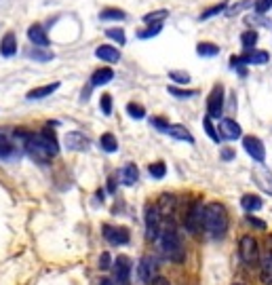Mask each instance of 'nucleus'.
Wrapping results in <instances>:
<instances>
[{
	"label": "nucleus",
	"instance_id": "nucleus-4",
	"mask_svg": "<svg viewBox=\"0 0 272 285\" xmlns=\"http://www.w3.org/2000/svg\"><path fill=\"white\" fill-rule=\"evenodd\" d=\"M239 256L247 266H256L260 262V247L258 241L253 239L251 235H245L239 243Z\"/></svg>",
	"mask_w": 272,
	"mask_h": 285
},
{
	"label": "nucleus",
	"instance_id": "nucleus-48",
	"mask_svg": "<svg viewBox=\"0 0 272 285\" xmlns=\"http://www.w3.org/2000/svg\"><path fill=\"white\" fill-rule=\"evenodd\" d=\"M99 285H114V283H112V279H101Z\"/></svg>",
	"mask_w": 272,
	"mask_h": 285
},
{
	"label": "nucleus",
	"instance_id": "nucleus-42",
	"mask_svg": "<svg viewBox=\"0 0 272 285\" xmlns=\"http://www.w3.org/2000/svg\"><path fill=\"white\" fill-rule=\"evenodd\" d=\"M253 9H256V13H258V15H264L266 11H270V9H272V0H258V3L253 5Z\"/></svg>",
	"mask_w": 272,
	"mask_h": 285
},
{
	"label": "nucleus",
	"instance_id": "nucleus-32",
	"mask_svg": "<svg viewBox=\"0 0 272 285\" xmlns=\"http://www.w3.org/2000/svg\"><path fill=\"white\" fill-rule=\"evenodd\" d=\"M167 15H169V11L161 9V11H154V13H148V15H144V22H146V24H161Z\"/></svg>",
	"mask_w": 272,
	"mask_h": 285
},
{
	"label": "nucleus",
	"instance_id": "nucleus-25",
	"mask_svg": "<svg viewBox=\"0 0 272 285\" xmlns=\"http://www.w3.org/2000/svg\"><path fill=\"white\" fill-rule=\"evenodd\" d=\"M156 207H158V211H161V216H169V213H173V207H175V199L171 197V194H163Z\"/></svg>",
	"mask_w": 272,
	"mask_h": 285
},
{
	"label": "nucleus",
	"instance_id": "nucleus-27",
	"mask_svg": "<svg viewBox=\"0 0 272 285\" xmlns=\"http://www.w3.org/2000/svg\"><path fill=\"white\" fill-rule=\"evenodd\" d=\"M99 146H101V150H106V152H116L118 150V141H116V137L112 133H104L99 137Z\"/></svg>",
	"mask_w": 272,
	"mask_h": 285
},
{
	"label": "nucleus",
	"instance_id": "nucleus-43",
	"mask_svg": "<svg viewBox=\"0 0 272 285\" xmlns=\"http://www.w3.org/2000/svg\"><path fill=\"white\" fill-rule=\"evenodd\" d=\"M110 262H112V260H110V254H106V252H104V254H101V258H99V264H97V266H99L101 271H108L110 266H112Z\"/></svg>",
	"mask_w": 272,
	"mask_h": 285
},
{
	"label": "nucleus",
	"instance_id": "nucleus-31",
	"mask_svg": "<svg viewBox=\"0 0 272 285\" xmlns=\"http://www.w3.org/2000/svg\"><path fill=\"white\" fill-rule=\"evenodd\" d=\"M106 36L112 38V40L118 43V45H125V43H127L125 30H121V28H110V30H106Z\"/></svg>",
	"mask_w": 272,
	"mask_h": 285
},
{
	"label": "nucleus",
	"instance_id": "nucleus-9",
	"mask_svg": "<svg viewBox=\"0 0 272 285\" xmlns=\"http://www.w3.org/2000/svg\"><path fill=\"white\" fill-rule=\"evenodd\" d=\"M101 233H104L106 241L112 243V245H127L131 241V235H129V230L125 226H108L106 224Z\"/></svg>",
	"mask_w": 272,
	"mask_h": 285
},
{
	"label": "nucleus",
	"instance_id": "nucleus-46",
	"mask_svg": "<svg viewBox=\"0 0 272 285\" xmlns=\"http://www.w3.org/2000/svg\"><path fill=\"white\" fill-rule=\"evenodd\" d=\"M222 158H224V161H232V158H234V150L232 148H224L222 150Z\"/></svg>",
	"mask_w": 272,
	"mask_h": 285
},
{
	"label": "nucleus",
	"instance_id": "nucleus-1",
	"mask_svg": "<svg viewBox=\"0 0 272 285\" xmlns=\"http://www.w3.org/2000/svg\"><path fill=\"white\" fill-rule=\"evenodd\" d=\"M26 148H28L30 156L36 158L38 163L51 161V158L59 152L55 133L49 131V129H44V131H40L36 135H26Z\"/></svg>",
	"mask_w": 272,
	"mask_h": 285
},
{
	"label": "nucleus",
	"instance_id": "nucleus-5",
	"mask_svg": "<svg viewBox=\"0 0 272 285\" xmlns=\"http://www.w3.org/2000/svg\"><path fill=\"white\" fill-rule=\"evenodd\" d=\"M202 211H205V205H202V201H194L190 205L188 213H186V218H184L186 228H188L192 235H198L200 230H202Z\"/></svg>",
	"mask_w": 272,
	"mask_h": 285
},
{
	"label": "nucleus",
	"instance_id": "nucleus-39",
	"mask_svg": "<svg viewBox=\"0 0 272 285\" xmlns=\"http://www.w3.org/2000/svg\"><path fill=\"white\" fill-rule=\"evenodd\" d=\"M202 127H205L207 135H209L213 141H219V133H217V129L213 127V123H211V118H209V116H207L205 120H202Z\"/></svg>",
	"mask_w": 272,
	"mask_h": 285
},
{
	"label": "nucleus",
	"instance_id": "nucleus-11",
	"mask_svg": "<svg viewBox=\"0 0 272 285\" xmlns=\"http://www.w3.org/2000/svg\"><path fill=\"white\" fill-rule=\"evenodd\" d=\"M138 277H140V281L146 283V285L154 281V277H156V262L152 260L150 256H144V258L140 260V264H138Z\"/></svg>",
	"mask_w": 272,
	"mask_h": 285
},
{
	"label": "nucleus",
	"instance_id": "nucleus-12",
	"mask_svg": "<svg viewBox=\"0 0 272 285\" xmlns=\"http://www.w3.org/2000/svg\"><path fill=\"white\" fill-rule=\"evenodd\" d=\"M217 131H219V137H224V139H239L241 133H243L241 125L236 120H232V118H222V120H219Z\"/></svg>",
	"mask_w": 272,
	"mask_h": 285
},
{
	"label": "nucleus",
	"instance_id": "nucleus-16",
	"mask_svg": "<svg viewBox=\"0 0 272 285\" xmlns=\"http://www.w3.org/2000/svg\"><path fill=\"white\" fill-rule=\"evenodd\" d=\"M165 133L167 135H171V137H175V139H182V141H188V144H192L194 141V137H192V133L184 127V125H167V129H165Z\"/></svg>",
	"mask_w": 272,
	"mask_h": 285
},
{
	"label": "nucleus",
	"instance_id": "nucleus-45",
	"mask_svg": "<svg viewBox=\"0 0 272 285\" xmlns=\"http://www.w3.org/2000/svg\"><path fill=\"white\" fill-rule=\"evenodd\" d=\"M253 5V0H249V3H243V5H239V7H232L230 11H228V15H236L239 11H243V9H247V7H251Z\"/></svg>",
	"mask_w": 272,
	"mask_h": 285
},
{
	"label": "nucleus",
	"instance_id": "nucleus-36",
	"mask_svg": "<svg viewBox=\"0 0 272 285\" xmlns=\"http://www.w3.org/2000/svg\"><path fill=\"white\" fill-rule=\"evenodd\" d=\"M169 78H171L173 83H177V85L190 83V74L188 72H179V70H171V72H169Z\"/></svg>",
	"mask_w": 272,
	"mask_h": 285
},
{
	"label": "nucleus",
	"instance_id": "nucleus-15",
	"mask_svg": "<svg viewBox=\"0 0 272 285\" xmlns=\"http://www.w3.org/2000/svg\"><path fill=\"white\" fill-rule=\"evenodd\" d=\"M95 57H99V59H104V62L114 64V62L121 59V53H118V49H116V47H112V45H99V47L95 49Z\"/></svg>",
	"mask_w": 272,
	"mask_h": 285
},
{
	"label": "nucleus",
	"instance_id": "nucleus-30",
	"mask_svg": "<svg viewBox=\"0 0 272 285\" xmlns=\"http://www.w3.org/2000/svg\"><path fill=\"white\" fill-rule=\"evenodd\" d=\"M127 112H129V116L131 118H135V120H142L144 116H146V108L144 106H140V104H127Z\"/></svg>",
	"mask_w": 272,
	"mask_h": 285
},
{
	"label": "nucleus",
	"instance_id": "nucleus-10",
	"mask_svg": "<svg viewBox=\"0 0 272 285\" xmlns=\"http://www.w3.org/2000/svg\"><path fill=\"white\" fill-rule=\"evenodd\" d=\"M131 271H133L131 260H129L127 256H118L116 262H114V275H116L118 285L129 283V279H131Z\"/></svg>",
	"mask_w": 272,
	"mask_h": 285
},
{
	"label": "nucleus",
	"instance_id": "nucleus-13",
	"mask_svg": "<svg viewBox=\"0 0 272 285\" xmlns=\"http://www.w3.org/2000/svg\"><path fill=\"white\" fill-rule=\"evenodd\" d=\"M65 148L67 150H74V152H82L89 148V137H84V133L80 131H70L65 133Z\"/></svg>",
	"mask_w": 272,
	"mask_h": 285
},
{
	"label": "nucleus",
	"instance_id": "nucleus-7",
	"mask_svg": "<svg viewBox=\"0 0 272 285\" xmlns=\"http://www.w3.org/2000/svg\"><path fill=\"white\" fill-rule=\"evenodd\" d=\"M161 235V211L156 205L146 207V239L154 241Z\"/></svg>",
	"mask_w": 272,
	"mask_h": 285
},
{
	"label": "nucleus",
	"instance_id": "nucleus-22",
	"mask_svg": "<svg viewBox=\"0 0 272 285\" xmlns=\"http://www.w3.org/2000/svg\"><path fill=\"white\" fill-rule=\"evenodd\" d=\"M59 89V83H53V85H44V87H36L32 89V91H28V99H42L51 93H55Z\"/></svg>",
	"mask_w": 272,
	"mask_h": 285
},
{
	"label": "nucleus",
	"instance_id": "nucleus-14",
	"mask_svg": "<svg viewBox=\"0 0 272 285\" xmlns=\"http://www.w3.org/2000/svg\"><path fill=\"white\" fill-rule=\"evenodd\" d=\"M253 180H256V184L262 188V192L272 194V171L270 169H266L264 165L256 167V171H253Z\"/></svg>",
	"mask_w": 272,
	"mask_h": 285
},
{
	"label": "nucleus",
	"instance_id": "nucleus-37",
	"mask_svg": "<svg viewBox=\"0 0 272 285\" xmlns=\"http://www.w3.org/2000/svg\"><path fill=\"white\" fill-rule=\"evenodd\" d=\"M28 55H30L32 59H38V62H49V59H53V53H51V51H40V49L30 51Z\"/></svg>",
	"mask_w": 272,
	"mask_h": 285
},
{
	"label": "nucleus",
	"instance_id": "nucleus-2",
	"mask_svg": "<svg viewBox=\"0 0 272 285\" xmlns=\"http://www.w3.org/2000/svg\"><path fill=\"white\" fill-rule=\"evenodd\" d=\"M202 228L213 237L222 239L228 230V211L222 203H209L202 211Z\"/></svg>",
	"mask_w": 272,
	"mask_h": 285
},
{
	"label": "nucleus",
	"instance_id": "nucleus-44",
	"mask_svg": "<svg viewBox=\"0 0 272 285\" xmlns=\"http://www.w3.org/2000/svg\"><path fill=\"white\" fill-rule=\"evenodd\" d=\"M247 222H249L251 226L260 228V230H266V222H262V220H258V218H253V216H249V218H247Z\"/></svg>",
	"mask_w": 272,
	"mask_h": 285
},
{
	"label": "nucleus",
	"instance_id": "nucleus-50",
	"mask_svg": "<svg viewBox=\"0 0 272 285\" xmlns=\"http://www.w3.org/2000/svg\"><path fill=\"white\" fill-rule=\"evenodd\" d=\"M232 285H245V283H232Z\"/></svg>",
	"mask_w": 272,
	"mask_h": 285
},
{
	"label": "nucleus",
	"instance_id": "nucleus-41",
	"mask_svg": "<svg viewBox=\"0 0 272 285\" xmlns=\"http://www.w3.org/2000/svg\"><path fill=\"white\" fill-rule=\"evenodd\" d=\"M169 93L171 95H175V97H194L196 95V91H188V89H177V87H169Z\"/></svg>",
	"mask_w": 272,
	"mask_h": 285
},
{
	"label": "nucleus",
	"instance_id": "nucleus-33",
	"mask_svg": "<svg viewBox=\"0 0 272 285\" xmlns=\"http://www.w3.org/2000/svg\"><path fill=\"white\" fill-rule=\"evenodd\" d=\"M125 13L121 11V9H104L101 11V19H116V22H121V19H125Z\"/></svg>",
	"mask_w": 272,
	"mask_h": 285
},
{
	"label": "nucleus",
	"instance_id": "nucleus-3",
	"mask_svg": "<svg viewBox=\"0 0 272 285\" xmlns=\"http://www.w3.org/2000/svg\"><path fill=\"white\" fill-rule=\"evenodd\" d=\"M158 245H161V252L165 258H169L171 262L179 264L186 260V252H184V245H182V239L179 235L175 233L173 228H167L158 235Z\"/></svg>",
	"mask_w": 272,
	"mask_h": 285
},
{
	"label": "nucleus",
	"instance_id": "nucleus-8",
	"mask_svg": "<svg viewBox=\"0 0 272 285\" xmlns=\"http://www.w3.org/2000/svg\"><path fill=\"white\" fill-rule=\"evenodd\" d=\"M243 148L247 150V154L253 158L256 163H264L266 161V148L262 144V139L256 135H247L243 139Z\"/></svg>",
	"mask_w": 272,
	"mask_h": 285
},
{
	"label": "nucleus",
	"instance_id": "nucleus-19",
	"mask_svg": "<svg viewBox=\"0 0 272 285\" xmlns=\"http://www.w3.org/2000/svg\"><path fill=\"white\" fill-rule=\"evenodd\" d=\"M15 51H17V38L13 32H7L5 38L0 40V55L11 57V55H15Z\"/></svg>",
	"mask_w": 272,
	"mask_h": 285
},
{
	"label": "nucleus",
	"instance_id": "nucleus-49",
	"mask_svg": "<svg viewBox=\"0 0 272 285\" xmlns=\"http://www.w3.org/2000/svg\"><path fill=\"white\" fill-rule=\"evenodd\" d=\"M268 245H270V256H272V237H268Z\"/></svg>",
	"mask_w": 272,
	"mask_h": 285
},
{
	"label": "nucleus",
	"instance_id": "nucleus-34",
	"mask_svg": "<svg viewBox=\"0 0 272 285\" xmlns=\"http://www.w3.org/2000/svg\"><path fill=\"white\" fill-rule=\"evenodd\" d=\"M226 11V3H219V5H215V7H211V9H207V11H202L200 13V19H211V17H215V15H219V13H224Z\"/></svg>",
	"mask_w": 272,
	"mask_h": 285
},
{
	"label": "nucleus",
	"instance_id": "nucleus-28",
	"mask_svg": "<svg viewBox=\"0 0 272 285\" xmlns=\"http://www.w3.org/2000/svg\"><path fill=\"white\" fill-rule=\"evenodd\" d=\"M241 43H243L245 51L253 49V47H256V43H258V32H256V30H247V32H243V34H241Z\"/></svg>",
	"mask_w": 272,
	"mask_h": 285
},
{
	"label": "nucleus",
	"instance_id": "nucleus-21",
	"mask_svg": "<svg viewBox=\"0 0 272 285\" xmlns=\"http://www.w3.org/2000/svg\"><path fill=\"white\" fill-rule=\"evenodd\" d=\"M140 180V171H138V167L135 165H125L123 169H121V182L125 184V186H133L135 182Z\"/></svg>",
	"mask_w": 272,
	"mask_h": 285
},
{
	"label": "nucleus",
	"instance_id": "nucleus-20",
	"mask_svg": "<svg viewBox=\"0 0 272 285\" xmlns=\"http://www.w3.org/2000/svg\"><path fill=\"white\" fill-rule=\"evenodd\" d=\"M112 78H114V72H112L110 68H99V70H95V72H93V76H91V87H101V85H108Z\"/></svg>",
	"mask_w": 272,
	"mask_h": 285
},
{
	"label": "nucleus",
	"instance_id": "nucleus-18",
	"mask_svg": "<svg viewBox=\"0 0 272 285\" xmlns=\"http://www.w3.org/2000/svg\"><path fill=\"white\" fill-rule=\"evenodd\" d=\"M245 64L247 66H264L268 59H270V55L266 51H256V49H249V51H245Z\"/></svg>",
	"mask_w": 272,
	"mask_h": 285
},
{
	"label": "nucleus",
	"instance_id": "nucleus-51",
	"mask_svg": "<svg viewBox=\"0 0 272 285\" xmlns=\"http://www.w3.org/2000/svg\"><path fill=\"white\" fill-rule=\"evenodd\" d=\"M125 285H129V283H125Z\"/></svg>",
	"mask_w": 272,
	"mask_h": 285
},
{
	"label": "nucleus",
	"instance_id": "nucleus-38",
	"mask_svg": "<svg viewBox=\"0 0 272 285\" xmlns=\"http://www.w3.org/2000/svg\"><path fill=\"white\" fill-rule=\"evenodd\" d=\"M161 30H163V24H150L148 30L140 32V38H152V36H156V34H161Z\"/></svg>",
	"mask_w": 272,
	"mask_h": 285
},
{
	"label": "nucleus",
	"instance_id": "nucleus-6",
	"mask_svg": "<svg viewBox=\"0 0 272 285\" xmlns=\"http://www.w3.org/2000/svg\"><path fill=\"white\" fill-rule=\"evenodd\" d=\"M224 112V87L222 85H215L209 93L207 99V116L209 118H219Z\"/></svg>",
	"mask_w": 272,
	"mask_h": 285
},
{
	"label": "nucleus",
	"instance_id": "nucleus-26",
	"mask_svg": "<svg viewBox=\"0 0 272 285\" xmlns=\"http://www.w3.org/2000/svg\"><path fill=\"white\" fill-rule=\"evenodd\" d=\"M196 53H198L200 57H215L217 53H219V47L213 45V43H198Z\"/></svg>",
	"mask_w": 272,
	"mask_h": 285
},
{
	"label": "nucleus",
	"instance_id": "nucleus-29",
	"mask_svg": "<svg viewBox=\"0 0 272 285\" xmlns=\"http://www.w3.org/2000/svg\"><path fill=\"white\" fill-rule=\"evenodd\" d=\"M148 171H150V175L154 177V180H163V177L167 175V165H165L163 161H158V163H152V165L148 167Z\"/></svg>",
	"mask_w": 272,
	"mask_h": 285
},
{
	"label": "nucleus",
	"instance_id": "nucleus-35",
	"mask_svg": "<svg viewBox=\"0 0 272 285\" xmlns=\"http://www.w3.org/2000/svg\"><path fill=\"white\" fill-rule=\"evenodd\" d=\"M13 154V146H11V141L7 139L5 133H0V158H7Z\"/></svg>",
	"mask_w": 272,
	"mask_h": 285
},
{
	"label": "nucleus",
	"instance_id": "nucleus-24",
	"mask_svg": "<svg viewBox=\"0 0 272 285\" xmlns=\"http://www.w3.org/2000/svg\"><path fill=\"white\" fill-rule=\"evenodd\" d=\"M260 279L264 285H272V256L270 254L260 264Z\"/></svg>",
	"mask_w": 272,
	"mask_h": 285
},
{
	"label": "nucleus",
	"instance_id": "nucleus-17",
	"mask_svg": "<svg viewBox=\"0 0 272 285\" xmlns=\"http://www.w3.org/2000/svg\"><path fill=\"white\" fill-rule=\"evenodd\" d=\"M28 38H30V43L38 45V47H47V45H49V36H47V32H44V30H42V26H38V24L30 26V30H28Z\"/></svg>",
	"mask_w": 272,
	"mask_h": 285
},
{
	"label": "nucleus",
	"instance_id": "nucleus-23",
	"mask_svg": "<svg viewBox=\"0 0 272 285\" xmlns=\"http://www.w3.org/2000/svg\"><path fill=\"white\" fill-rule=\"evenodd\" d=\"M241 205H243V209H245V211L253 213V211H260L264 203H262V199H260V197H256V194H243Z\"/></svg>",
	"mask_w": 272,
	"mask_h": 285
},
{
	"label": "nucleus",
	"instance_id": "nucleus-47",
	"mask_svg": "<svg viewBox=\"0 0 272 285\" xmlns=\"http://www.w3.org/2000/svg\"><path fill=\"white\" fill-rule=\"evenodd\" d=\"M152 123H154V127H158L161 131H165V129H167V125H169V123H165L163 118H154V120H152Z\"/></svg>",
	"mask_w": 272,
	"mask_h": 285
},
{
	"label": "nucleus",
	"instance_id": "nucleus-40",
	"mask_svg": "<svg viewBox=\"0 0 272 285\" xmlns=\"http://www.w3.org/2000/svg\"><path fill=\"white\" fill-rule=\"evenodd\" d=\"M99 108H101V112H104L106 116H110V114H112V97H110V95H101Z\"/></svg>",
	"mask_w": 272,
	"mask_h": 285
}]
</instances>
